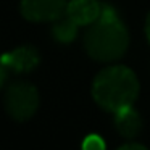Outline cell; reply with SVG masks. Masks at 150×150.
Segmentation results:
<instances>
[{"label": "cell", "instance_id": "1", "mask_svg": "<svg viewBox=\"0 0 150 150\" xmlns=\"http://www.w3.org/2000/svg\"><path fill=\"white\" fill-rule=\"evenodd\" d=\"M129 34L116 11L110 5H102L100 16L89 24L84 36L87 53L97 62H113L124 55Z\"/></svg>", "mask_w": 150, "mask_h": 150}, {"label": "cell", "instance_id": "2", "mask_svg": "<svg viewBox=\"0 0 150 150\" xmlns=\"http://www.w3.org/2000/svg\"><path fill=\"white\" fill-rule=\"evenodd\" d=\"M139 95V81L132 69L126 66H110L95 76L92 97L103 110L116 113L129 107Z\"/></svg>", "mask_w": 150, "mask_h": 150}, {"label": "cell", "instance_id": "3", "mask_svg": "<svg viewBox=\"0 0 150 150\" xmlns=\"http://www.w3.org/2000/svg\"><path fill=\"white\" fill-rule=\"evenodd\" d=\"M5 107L13 120L26 121L36 113L39 107V92L26 81H16L5 94Z\"/></svg>", "mask_w": 150, "mask_h": 150}, {"label": "cell", "instance_id": "4", "mask_svg": "<svg viewBox=\"0 0 150 150\" xmlns=\"http://www.w3.org/2000/svg\"><path fill=\"white\" fill-rule=\"evenodd\" d=\"M66 0H21V15L34 23L57 21L66 11Z\"/></svg>", "mask_w": 150, "mask_h": 150}, {"label": "cell", "instance_id": "5", "mask_svg": "<svg viewBox=\"0 0 150 150\" xmlns=\"http://www.w3.org/2000/svg\"><path fill=\"white\" fill-rule=\"evenodd\" d=\"M40 57L34 47L23 45L15 49L10 53H4L0 57V63L16 73H29L39 65Z\"/></svg>", "mask_w": 150, "mask_h": 150}, {"label": "cell", "instance_id": "6", "mask_svg": "<svg viewBox=\"0 0 150 150\" xmlns=\"http://www.w3.org/2000/svg\"><path fill=\"white\" fill-rule=\"evenodd\" d=\"M102 11V5L97 0H71L66 7V15L78 26L92 24Z\"/></svg>", "mask_w": 150, "mask_h": 150}, {"label": "cell", "instance_id": "7", "mask_svg": "<svg viewBox=\"0 0 150 150\" xmlns=\"http://www.w3.org/2000/svg\"><path fill=\"white\" fill-rule=\"evenodd\" d=\"M115 126L123 137L132 139V137L139 136L140 129H142V120H140L139 113L132 108V105H129L115 113Z\"/></svg>", "mask_w": 150, "mask_h": 150}, {"label": "cell", "instance_id": "8", "mask_svg": "<svg viewBox=\"0 0 150 150\" xmlns=\"http://www.w3.org/2000/svg\"><path fill=\"white\" fill-rule=\"evenodd\" d=\"M52 34L58 42L69 44L78 34V24L69 16H66L65 20H57V23L52 28Z\"/></svg>", "mask_w": 150, "mask_h": 150}, {"label": "cell", "instance_id": "9", "mask_svg": "<svg viewBox=\"0 0 150 150\" xmlns=\"http://www.w3.org/2000/svg\"><path fill=\"white\" fill-rule=\"evenodd\" d=\"M82 150H105V142L102 140V137L91 134L82 142Z\"/></svg>", "mask_w": 150, "mask_h": 150}, {"label": "cell", "instance_id": "10", "mask_svg": "<svg viewBox=\"0 0 150 150\" xmlns=\"http://www.w3.org/2000/svg\"><path fill=\"white\" fill-rule=\"evenodd\" d=\"M118 150H147V149L140 144H126V145L120 147Z\"/></svg>", "mask_w": 150, "mask_h": 150}, {"label": "cell", "instance_id": "11", "mask_svg": "<svg viewBox=\"0 0 150 150\" xmlns=\"http://www.w3.org/2000/svg\"><path fill=\"white\" fill-rule=\"evenodd\" d=\"M5 81H7V66L0 63V87L5 84Z\"/></svg>", "mask_w": 150, "mask_h": 150}, {"label": "cell", "instance_id": "12", "mask_svg": "<svg viewBox=\"0 0 150 150\" xmlns=\"http://www.w3.org/2000/svg\"><path fill=\"white\" fill-rule=\"evenodd\" d=\"M145 34H147V39H149V42H150V13H149L147 21H145Z\"/></svg>", "mask_w": 150, "mask_h": 150}]
</instances>
